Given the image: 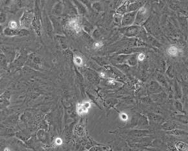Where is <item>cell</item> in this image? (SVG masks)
Instances as JSON below:
<instances>
[{"mask_svg": "<svg viewBox=\"0 0 188 151\" xmlns=\"http://www.w3.org/2000/svg\"><path fill=\"white\" fill-rule=\"evenodd\" d=\"M91 107V103L90 101H83L82 103H78L76 106L77 113L80 116L86 114L89 111V109Z\"/></svg>", "mask_w": 188, "mask_h": 151, "instance_id": "obj_1", "label": "cell"}, {"mask_svg": "<svg viewBox=\"0 0 188 151\" xmlns=\"http://www.w3.org/2000/svg\"><path fill=\"white\" fill-rule=\"evenodd\" d=\"M69 25L72 30H75L77 33H79V32L81 31V27H80L79 23H78V21L76 19H73L69 21Z\"/></svg>", "mask_w": 188, "mask_h": 151, "instance_id": "obj_2", "label": "cell"}, {"mask_svg": "<svg viewBox=\"0 0 188 151\" xmlns=\"http://www.w3.org/2000/svg\"><path fill=\"white\" fill-rule=\"evenodd\" d=\"M180 52H181V51H180L178 48L174 46V45H172V46H170V47L167 49L168 54H169V55L171 56L178 55Z\"/></svg>", "mask_w": 188, "mask_h": 151, "instance_id": "obj_3", "label": "cell"}, {"mask_svg": "<svg viewBox=\"0 0 188 151\" xmlns=\"http://www.w3.org/2000/svg\"><path fill=\"white\" fill-rule=\"evenodd\" d=\"M176 147L178 148L180 151H187L188 145L184 142H178L176 144Z\"/></svg>", "mask_w": 188, "mask_h": 151, "instance_id": "obj_4", "label": "cell"}, {"mask_svg": "<svg viewBox=\"0 0 188 151\" xmlns=\"http://www.w3.org/2000/svg\"><path fill=\"white\" fill-rule=\"evenodd\" d=\"M74 62L76 65L81 67L83 64V59L81 58V57H78V56H74Z\"/></svg>", "mask_w": 188, "mask_h": 151, "instance_id": "obj_5", "label": "cell"}, {"mask_svg": "<svg viewBox=\"0 0 188 151\" xmlns=\"http://www.w3.org/2000/svg\"><path fill=\"white\" fill-rule=\"evenodd\" d=\"M120 119H121L122 121L126 122V121H127L128 119H129V117H128V115L126 114V113H122L120 114Z\"/></svg>", "mask_w": 188, "mask_h": 151, "instance_id": "obj_6", "label": "cell"}, {"mask_svg": "<svg viewBox=\"0 0 188 151\" xmlns=\"http://www.w3.org/2000/svg\"><path fill=\"white\" fill-rule=\"evenodd\" d=\"M102 46H103V43H102V42H96L94 43V45H93V48H94L95 49H100V48H102Z\"/></svg>", "mask_w": 188, "mask_h": 151, "instance_id": "obj_7", "label": "cell"}, {"mask_svg": "<svg viewBox=\"0 0 188 151\" xmlns=\"http://www.w3.org/2000/svg\"><path fill=\"white\" fill-rule=\"evenodd\" d=\"M9 26H10L11 29H16V28L17 27V22L14 21H11L10 22V24H9Z\"/></svg>", "mask_w": 188, "mask_h": 151, "instance_id": "obj_8", "label": "cell"}, {"mask_svg": "<svg viewBox=\"0 0 188 151\" xmlns=\"http://www.w3.org/2000/svg\"><path fill=\"white\" fill-rule=\"evenodd\" d=\"M55 144L57 146H60V145H61V144H62V140L60 137H57V138L55 139Z\"/></svg>", "mask_w": 188, "mask_h": 151, "instance_id": "obj_9", "label": "cell"}, {"mask_svg": "<svg viewBox=\"0 0 188 151\" xmlns=\"http://www.w3.org/2000/svg\"><path fill=\"white\" fill-rule=\"evenodd\" d=\"M145 55L144 54H138V61H144V59H145Z\"/></svg>", "mask_w": 188, "mask_h": 151, "instance_id": "obj_10", "label": "cell"}, {"mask_svg": "<svg viewBox=\"0 0 188 151\" xmlns=\"http://www.w3.org/2000/svg\"><path fill=\"white\" fill-rule=\"evenodd\" d=\"M99 75H100V77H102V78L105 77V74L104 73H99Z\"/></svg>", "mask_w": 188, "mask_h": 151, "instance_id": "obj_11", "label": "cell"}, {"mask_svg": "<svg viewBox=\"0 0 188 151\" xmlns=\"http://www.w3.org/2000/svg\"><path fill=\"white\" fill-rule=\"evenodd\" d=\"M109 83L113 84L114 82V80L113 79H111V80H109Z\"/></svg>", "mask_w": 188, "mask_h": 151, "instance_id": "obj_12", "label": "cell"}, {"mask_svg": "<svg viewBox=\"0 0 188 151\" xmlns=\"http://www.w3.org/2000/svg\"><path fill=\"white\" fill-rule=\"evenodd\" d=\"M4 151H11V150H10V149H9V147H6V148H5V150H4Z\"/></svg>", "mask_w": 188, "mask_h": 151, "instance_id": "obj_13", "label": "cell"}]
</instances>
